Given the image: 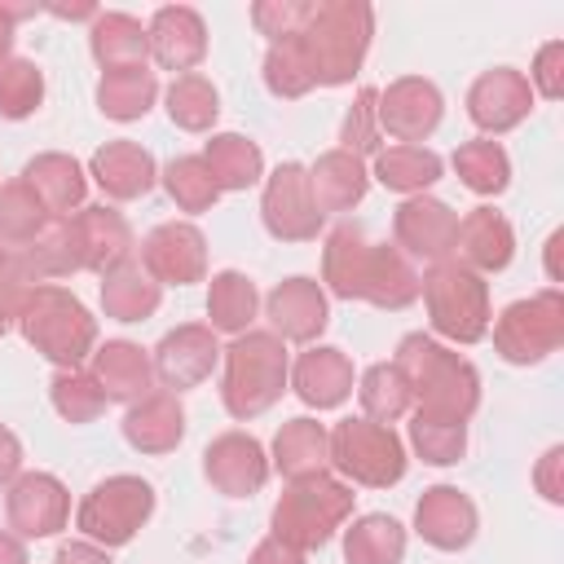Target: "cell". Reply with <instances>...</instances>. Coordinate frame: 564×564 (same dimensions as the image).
<instances>
[{
  "mask_svg": "<svg viewBox=\"0 0 564 564\" xmlns=\"http://www.w3.org/2000/svg\"><path fill=\"white\" fill-rule=\"evenodd\" d=\"M48 220H53V216L40 207V198L31 194L26 181H9V185H0V242H4L9 251L26 247Z\"/></svg>",
  "mask_w": 564,
  "mask_h": 564,
  "instance_id": "cell-40",
  "label": "cell"
},
{
  "mask_svg": "<svg viewBox=\"0 0 564 564\" xmlns=\"http://www.w3.org/2000/svg\"><path fill=\"white\" fill-rule=\"evenodd\" d=\"M366 185H370L366 163H361L357 154H348V150H326V154L308 167V189H313V203H317L322 216H326V212H348V207H357V203L366 198Z\"/></svg>",
  "mask_w": 564,
  "mask_h": 564,
  "instance_id": "cell-30",
  "label": "cell"
},
{
  "mask_svg": "<svg viewBox=\"0 0 564 564\" xmlns=\"http://www.w3.org/2000/svg\"><path fill=\"white\" fill-rule=\"evenodd\" d=\"M22 295H26V286H22V282H13V278H4V282H0V335H4V330L18 322Z\"/></svg>",
  "mask_w": 564,
  "mask_h": 564,
  "instance_id": "cell-54",
  "label": "cell"
},
{
  "mask_svg": "<svg viewBox=\"0 0 564 564\" xmlns=\"http://www.w3.org/2000/svg\"><path fill=\"white\" fill-rule=\"evenodd\" d=\"M405 555V529L392 516H361L352 529H344V560L348 564H401Z\"/></svg>",
  "mask_w": 564,
  "mask_h": 564,
  "instance_id": "cell-38",
  "label": "cell"
},
{
  "mask_svg": "<svg viewBox=\"0 0 564 564\" xmlns=\"http://www.w3.org/2000/svg\"><path fill=\"white\" fill-rule=\"evenodd\" d=\"M18 330L57 370H75L97 344V322L88 317V308L70 291L44 286V282L26 286L22 308H18Z\"/></svg>",
  "mask_w": 564,
  "mask_h": 564,
  "instance_id": "cell-4",
  "label": "cell"
},
{
  "mask_svg": "<svg viewBox=\"0 0 564 564\" xmlns=\"http://www.w3.org/2000/svg\"><path fill=\"white\" fill-rule=\"evenodd\" d=\"M423 304H427V322L436 335L454 339V344H476L489 330V286L480 273L463 269L458 260H441L427 269V278L419 282Z\"/></svg>",
  "mask_w": 564,
  "mask_h": 564,
  "instance_id": "cell-7",
  "label": "cell"
},
{
  "mask_svg": "<svg viewBox=\"0 0 564 564\" xmlns=\"http://www.w3.org/2000/svg\"><path fill=\"white\" fill-rule=\"evenodd\" d=\"M22 181L31 185V194L40 198V207L53 220L70 216V207H79L84 203V189H88V176H84V167L70 154H35L22 167Z\"/></svg>",
  "mask_w": 564,
  "mask_h": 564,
  "instance_id": "cell-29",
  "label": "cell"
},
{
  "mask_svg": "<svg viewBox=\"0 0 564 564\" xmlns=\"http://www.w3.org/2000/svg\"><path fill=\"white\" fill-rule=\"evenodd\" d=\"M379 93L375 88H357V97H352V106H348V115H344V128H339V150H348V154H370V150H379Z\"/></svg>",
  "mask_w": 564,
  "mask_h": 564,
  "instance_id": "cell-49",
  "label": "cell"
},
{
  "mask_svg": "<svg viewBox=\"0 0 564 564\" xmlns=\"http://www.w3.org/2000/svg\"><path fill=\"white\" fill-rule=\"evenodd\" d=\"M260 308V295H256V282L238 269H225L212 278L207 286V317H212V330H225V335H242L251 326Z\"/></svg>",
  "mask_w": 564,
  "mask_h": 564,
  "instance_id": "cell-36",
  "label": "cell"
},
{
  "mask_svg": "<svg viewBox=\"0 0 564 564\" xmlns=\"http://www.w3.org/2000/svg\"><path fill=\"white\" fill-rule=\"evenodd\" d=\"M352 489L335 476H308V480H291L282 489V498L273 502V538L295 546V551H313L326 546L335 538V529L352 516Z\"/></svg>",
  "mask_w": 564,
  "mask_h": 564,
  "instance_id": "cell-6",
  "label": "cell"
},
{
  "mask_svg": "<svg viewBox=\"0 0 564 564\" xmlns=\"http://www.w3.org/2000/svg\"><path fill=\"white\" fill-rule=\"evenodd\" d=\"M264 84H269V93L282 97V101L304 97V93L313 88V75H308V62H304L300 40L269 44V53H264Z\"/></svg>",
  "mask_w": 564,
  "mask_h": 564,
  "instance_id": "cell-47",
  "label": "cell"
},
{
  "mask_svg": "<svg viewBox=\"0 0 564 564\" xmlns=\"http://www.w3.org/2000/svg\"><path fill=\"white\" fill-rule=\"evenodd\" d=\"M53 13H57V18H97L93 4H53Z\"/></svg>",
  "mask_w": 564,
  "mask_h": 564,
  "instance_id": "cell-58",
  "label": "cell"
},
{
  "mask_svg": "<svg viewBox=\"0 0 564 564\" xmlns=\"http://www.w3.org/2000/svg\"><path fill=\"white\" fill-rule=\"evenodd\" d=\"M163 300V286L145 273L141 260H123L119 269L101 273V308L115 322H145Z\"/></svg>",
  "mask_w": 564,
  "mask_h": 564,
  "instance_id": "cell-32",
  "label": "cell"
},
{
  "mask_svg": "<svg viewBox=\"0 0 564 564\" xmlns=\"http://www.w3.org/2000/svg\"><path fill=\"white\" fill-rule=\"evenodd\" d=\"M454 229H458V216L441 198H427V194L405 198L392 216L397 247L405 256H419V260H432V264L454 256Z\"/></svg>",
  "mask_w": 564,
  "mask_h": 564,
  "instance_id": "cell-16",
  "label": "cell"
},
{
  "mask_svg": "<svg viewBox=\"0 0 564 564\" xmlns=\"http://www.w3.org/2000/svg\"><path fill=\"white\" fill-rule=\"evenodd\" d=\"M286 348L273 330H242L229 348H225V383H220V401L234 419H256L264 414L282 388H286Z\"/></svg>",
  "mask_w": 564,
  "mask_h": 564,
  "instance_id": "cell-5",
  "label": "cell"
},
{
  "mask_svg": "<svg viewBox=\"0 0 564 564\" xmlns=\"http://www.w3.org/2000/svg\"><path fill=\"white\" fill-rule=\"evenodd\" d=\"M4 278H13V251L0 242V282H4ZM13 282H18V278H13ZM22 286H26V282H22Z\"/></svg>",
  "mask_w": 564,
  "mask_h": 564,
  "instance_id": "cell-59",
  "label": "cell"
},
{
  "mask_svg": "<svg viewBox=\"0 0 564 564\" xmlns=\"http://www.w3.org/2000/svg\"><path fill=\"white\" fill-rule=\"evenodd\" d=\"M0 564H26L22 538H13V533H4V529H0Z\"/></svg>",
  "mask_w": 564,
  "mask_h": 564,
  "instance_id": "cell-57",
  "label": "cell"
},
{
  "mask_svg": "<svg viewBox=\"0 0 564 564\" xmlns=\"http://www.w3.org/2000/svg\"><path fill=\"white\" fill-rule=\"evenodd\" d=\"M375 35V9L366 0H326L313 9V18L304 22V31L295 35L313 75V88H339L348 84L370 48Z\"/></svg>",
  "mask_w": 564,
  "mask_h": 564,
  "instance_id": "cell-3",
  "label": "cell"
},
{
  "mask_svg": "<svg viewBox=\"0 0 564 564\" xmlns=\"http://www.w3.org/2000/svg\"><path fill=\"white\" fill-rule=\"evenodd\" d=\"M264 313L273 322V335L278 339H295V344H308L326 330L330 313H326V291L313 282V278H286L269 291L264 300Z\"/></svg>",
  "mask_w": 564,
  "mask_h": 564,
  "instance_id": "cell-22",
  "label": "cell"
},
{
  "mask_svg": "<svg viewBox=\"0 0 564 564\" xmlns=\"http://www.w3.org/2000/svg\"><path fill=\"white\" fill-rule=\"evenodd\" d=\"M203 163H207V172H212V181H216L220 194H225V189H247V185H256L260 172H264L260 145L247 141L242 132H216V137L207 141V150H203Z\"/></svg>",
  "mask_w": 564,
  "mask_h": 564,
  "instance_id": "cell-34",
  "label": "cell"
},
{
  "mask_svg": "<svg viewBox=\"0 0 564 564\" xmlns=\"http://www.w3.org/2000/svg\"><path fill=\"white\" fill-rule=\"evenodd\" d=\"M564 344V295L538 291L529 300H516L494 322V348L511 366H533L551 357Z\"/></svg>",
  "mask_w": 564,
  "mask_h": 564,
  "instance_id": "cell-10",
  "label": "cell"
},
{
  "mask_svg": "<svg viewBox=\"0 0 564 564\" xmlns=\"http://www.w3.org/2000/svg\"><path fill=\"white\" fill-rule=\"evenodd\" d=\"M564 449L560 445H551L542 458H538V467H533V485H538V494L546 498V502H564Z\"/></svg>",
  "mask_w": 564,
  "mask_h": 564,
  "instance_id": "cell-51",
  "label": "cell"
},
{
  "mask_svg": "<svg viewBox=\"0 0 564 564\" xmlns=\"http://www.w3.org/2000/svg\"><path fill=\"white\" fill-rule=\"evenodd\" d=\"M330 463V432L317 419H286L273 436V467L286 480L322 476Z\"/></svg>",
  "mask_w": 564,
  "mask_h": 564,
  "instance_id": "cell-31",
  "label": "cell"
},
{
  "mask_svg": "<svg viewBox=\"0 0 564 564\" xmlns=\"http://www.w3.org/2000/svg\"><path fill=\"white\" fill-rule=\"evenodd\" d=\"M40 4H4L0 0V62L9 57V48H13V22L18 18H31Z\"/></svg>",
  "mask_w": 564,
  "mask_h": 564,
  "instance_id": "cell-56",
  "label": "cell"
},
{
  "mask_svg": "<svg viewBox=\"0 0 564 564\" xmlns=\"http://www.w3.org/2000/svg\"><path fill=\"white\" fill-rule=\"evenodd\" d=\"M330 467L366 489H388L405 476V445L388 423L339 419L330 432Z\"/></svg>",
  "mask_w": 564,
  "mask_h": 564,
  "instance_id": "cell-8",
  "label": "cell"
},
{
  "mask_svg": "<svg viewBox=\"0 0 564 564\" xmlns=\"http://www.w3.org/2000/svg\"><path fill=\"white\" fill-rule=\"evenodd\" d=\"M379 132H392L397 141L414 145V141H427L445 115V101L436 93L432 79H419V75H405L397 84H388V93H379Z\"/></svg>",
  "mask_w": 564,
  "mask_h": 564,
  "instance_id": "cell-14",
  "label": "cell"
},
{
  "mask_svg": "<svg viewBox=\"0 0 564 564\" xmlns=\"http://www.w3.org/2000/svg\"><path fill=\"white\" fill-rule=\"evenodd\" d=\"M79 269H84V260H79L70 216L48 220L26 247L13 251V278L26 282V286H40L44 278H66V273H79Z\"/></svg>",
  "mask_w": 564,
  "mask_h": 564,
  "instance_id": "cell-24",
  "label": "cell"
},
{
  "mask_svg": "<svg viewBox=\"0 0 564 564\" xmlns=\"http://www.w3.org/2000/svg\"><path fill=\"white\" fill-rule=\"evenodd\" d=\"M247 564H304V551H295V546H286V542H278L273 533L251 551V560Z\"/></svg>",
  "mask_w": 564,
  "mask_h": 564,
  "instance_id": "cell-52",
  "label": "cell"
},
{
  "mask_svg": "<svg viewBox=\"0 0 564 564\" xmlns=\"http://www.w3.org/2000/svg\"><path fill=\"white\" fill-rule=\"evenodd\" d=\"M154 511V489L141 476H106L93 485L75 511V524L97 546H123Z\"/></svg>",
  "mask_w": 564,
  "mask_h": 564,
  "instance_id": "cell-9",
  "label": "cell"
},
{
  "mask_svg": "<svg viewBox=\"0 0 564 564\" xmlns=\"http://www.w3.org/2000/svg\"><path fill=\"white\" fill-rule=\"evenodd\" d=\"M375 176H379V185L414 198L441 176V154L427 145H388L375 154Z\"/></svg>",
  "mask_w": 564,
  "mask_h": 564,
  "instance_id": "cell-37",
  "label": "cell"
},
{
  "mask_svg": "<svg viewBox=\"0 0 564 564\" xmlns=\"http://www.w3.org/2000/svg\"><path fill=\"white\" fill-rule=\"evenodd\" d=\"M313 9H317V0H260V4H251V22L260 35H269V44H282L304 31Z\"/></svg>",
  "mask_w": 564,
  "mask_h": 564,
  "instance_id": "cell-48",
  "label": "cell"
},
{
  "mask_svg": "<svg viewBox=\"0 0 564 564\" xmlns=\"http://www.w3.org/2000/svg\"><path fill=\"white\" fill-rule=\"evenodd\" d=\"M141 264L145 273L163 286H189L203 282L207 273V238L198 234V225L189 220H163L145 234L141 242Z\"/></svg>",
  "mask_w": 564,
  "mask_h": 564,
  "instance_id": "cell-13",
  "label": "cell"
},
{
  "mask_svg": "<svg viewBox=\"0 0 564 564\" xmlns=\"http://www.w3.org/2000/svg\"><path fill=\"white\" fill-rule=\"evenodd\" d=\"M145 40H150V57L163 70L194 75V66L207 57V26H203V18L189 4H163L150 18Z\"/></svg>",
  "mask_w": 564,
  "mask_h": 564,
  "instance_id": "cell-19",
  "label": "cell"
},
{
  "mask_svg": "<svg viewBox=\"0 0 564 564\" xmlns=\"http://www.w3.org/2000/svg\"><path fill=\"white\" fill-rule=\"evenodd\" d=\"M44 101V75L31 57L0 62V119H26Z\"/></svg>",
  "mask_w": 564,
  "mask_h": 564,
  "instance_id": "cell-45",
  "label": "cell"
},
{
  "mask_svg": "<svg viewBox=\"0 0 564 564\" xmlns=\"http://www.w3.org/2000/svg\"><path fill=\"white\" fill-rule=\"evenodd\" d=\"M511 256H516V234H511L507 216H498L494 207H476L458 220L449 260H458L471 273H498L511 264Z\"/></svg>",
  "mask_w": 564,
  "mask_h": 564,
  "instance_id": "cell-21",
  "label": "cell"
},
{
  "mask_svg": "<svg viewBox=\"0 0 564 564\" xmlns=\"http://www.w3.org/2000/svg\"><path fill=\"white\" fill-rule=\"evenodd\" d=\"M529 79H533L529 88H538L546 101H560V93H564V40H551L538 48Z\"/></svg>",
  "mask_w": 564,
  "mask_h": 564,
  "instance_id": "cell-50",
  "label": "cell"
},
{
  "mask_svg": "<svg viewBox=\"0 0 564 564\" xmlns=\"http://www.w3.org/2000/svg\"><path fill=\"white\" fill-rule=\"evenodd\" d=\"M88 48H93V57H97L101 70L145 66V57H150L145 26L132 13H97L93 18V31H88Z\"/></svg>",
  "mask_w": 564,
  "mask_h": 564,
  "instance_id": "cell-33",
  "label": "cell"
},
{
  "mask_svg": "<svg viewBox=\"0 0 564 564\" xmlns=\"http://www.w3.org/2000/svg\"><path fill=\"white\" fill-rule=\"evenodd\" d=\"M203 471L225 498H251L269 480L264 445L247 432H225L203 449Z\"/></svg>",
  "mask_w": 564,
  "mask_h": 564,
  "instance_id": "cell-17",
  "label": "cell"
},
{
  "mask_svg": "<svg viewBox=\"0 0 564 564\" xmlns=\"http://www.w3.org/2000/svg\"><path fill=\"white\" fill-rule=\"evenodd\" d=\"M53 410L66 423H93L106 410V392L97 388V379L88 370H57L53 375Z\"/></svg>",
  "mask_w": 564,
  "mask_h": 564,
  "instance_id": "cell-46",
  "label": "cell"
},
{
  "mask_svg": "<svg viewBox=\"0 0 564 564\" xmlns=\"http://www.w3.org/2000/svg\"><path fill=\"white\" fill-rule=\"evenodd\" d=\"M414 529L436 551H463L476 538V502L458 485H432L414 502Z\"/></svg>",
  "mask_w": 564,
  "mask_h": 564,
  "instance_id": "cell-18",
  "label": "cell"
},
{
  "mask_svg": "<svg viewBox=\"0 0 564 564\" xmlns=\"http://www.w3.org/2000/svg\"><path fill=\"white\" fill-rule=\"evenodd\" d=\"M18 467H22V445H18V436L0 423V485H9V480L18 476Z\"/></svg>",
  "mask_w": 564,
  "mask_h": 564,
  "instance_id": "cell-55",
  "label": "cell"
},
{
  "mask_svg": "<svg viewBox=\"0 0 564 564\" xmlns=\"http://www.w3.org/2000/svg\"><path fill=\"white\" fill-rule=\"evenodd\" d=\"M88 172H93V181L106 189V198H119V203L150 194L154 181H159L154 154H150L145 145H137V141H106V145L93 154Z\"/></svg>",
  "mask_w": 564,
  "mask_h": 564,
  "instance_id": "cell-25",
  "label": "cell"
},
{
  "mask_svg": "<svg viewBox=\"0 0 564 564\" xmlns=\"http://www.w3.org/2000/svg\"><path fill=\"white\" fill-rule=\"evenodd\" d=\"M454 172L471 194H502L511 181V159L498 141H463L454 150Z\"/></svg>",
  "mask_w": 564,
  "mask_h": 564,
  "instance_id": "cell-39",
  "label": "cell"
},
{
  "mask_svg": "<svg viewBox=\"0 0 564 564\" xmlns=\"http://www.w3.org/2000/svg\"><path fill=\"white\" fill-rule=\"evenodd\" d=\"M529 110H533V88L511 66H494L467 88V115L480 132H494V137L511 132L516 123H524Z\"/></svg>",
  "mask_w": 564,
  "mask_h": 564,
  "instance_id": "cell-15",
  "label": "cell"
},
{
  "mask_svg": "<svg viewBox=\"0 0 564 564\" xmlns=\"http://www.w3.org/2000/svg\"><path fill=\"white\" fill-rule=\"evenodd\" d=\"M53 564H110V555L97 542H66V546H57Z\"/></svg>",
  "mask_w": 564,
  "mask_h": 564,
  "instance_id": "cell-53",
  "label": "cell"
},
{
  "mask_svg": "<svg viewBox=\"0 0 564 564\" xmlns=\"http://www.w3.org/2000/svg\"><path fill=\"white\" fill-rule=\"evenodd\" d=\"M392 366L401 370L410 397H419V414L432 419H458L467 423L480 405V375L467 357L449 352L445 344H436L432 335L414 330L397 344Z\"/></svg>",
  "mask_w": 564,
  "mask_h": 564,
  "instance_id": "cell-2",
  "label": "cell"
},
{
  "mask_svg": "<svg viewBox=\"0 0 564 564\" xmlns=\"http://www.w3.org/2000/svg\"><path fill=\"white\" fill-rule=\"evenodd\" d=\"M159 97V79L154 70L145 66H128V70H106L101 84H97V106L106 119H119V123H132L141 115H150Z\"/></svg>",
  "mask_w": 564,
  "mask_h": 564,
  "instance_id": "cell-35",
  "label": "cell"
},
{
  "mask_svg": "<svg viewBox=\"0 0 564 564\" xmlns=\"http://www.w3.org/2000/svg\"><path fill=\"white\" fill-rule=\"evenodd\" d=\"M357 397H361V410H366V419H375V423H397L405 410H410V388H405V379H401V370L392 366V361H379V366H370L361 379H357Z\"/></svg>",
  "mask_w": 564,
  "mask_h": 564,
  "instance_id": "cell-42",
  "label": "cell"
},
{
  "mask_svg": "<svg viewBox=\"0 0 564 564\" xmlns=\"http://www.w3.org/2000/svg\"><path fill=\"white\" fill-rule=\"evenodd\" d=\"M410 445H414V454L423 463L449 467L467 449V423H458V419H432V414H419L414 410V419H410Z\"/></svg>",
  "mask_w": 564,
  "mask_h": 564,
  "instance_id": "cell-43",
  "label": "cell"
},
{
  "mask_svg": "<svg viewBox=\"0 0 564 564\" xmlns=\"http://www.w3.org/2000/svg\"><path fill=\"white\" fill-rule=\"evenodd\" d=\"M220 115V97L203 75H176L167 88V119L185 132H207Z\"/></svg>",
  "mask_w": 564,
  "mask_h": 564,
  "instance_id": "cell-41",
  "label": "cell"
},
{
  "mask_svg": "<svg viewBox=\"0 0 564 564\" xmlns=\"http://www.w3.org/2000/svg\"><path fill=\"white\" fill-rule=\"evenodd\" d=\"M260 216H264V229L278 238V242H308L317 238L322 229V212L313 203V189H308V167L300 163H282L269 185H264V198H260Z\"/></svg>",
  "mask_w": 564,
  "mask_h": 564,
  "instance_id": "cell-11",
  "label": "cell"
},
{
  "mask_svg": "<svg viewBox=\"0 0 564 564\" xmlns=\"http://www.w3.org/2000/svg\"><path fill=\"white\" fill-rule=\"evenodd\" d=\"M185 436V410L176 392H145L123 414V441L141 454H167Z\"/></svg>",
  "mask_w": 564,
  "mask_h": 564,
  "instance_id": "cell-26",
  "label": "cell"
},
{
  "mask_svg": "<svg viewBox=\"0 0 564 564\" xmlns=\"http://www.w3.org/2000/svg\"><path fill=\"white\" fill-rule=\"evenodd\" d=\"M291 388L313 410H335L352 392V361L339 348H308L291 370Z\"/></svg>",
  "mask_w": 564,
  "mask_h": 564,
  "instance_id": "cell-28",
  "label": "cell"
},
{
  "mask_svg": "<svg viewBox=\"0 0 564 564\" xmlns=\"http://www.w3.org/2000/svg\"><path fill=\"white\" fill-rule=\"evenodd\" d=\"M216 357H220L216 330L189 322V326H176V330H167V335L159 339V348H154V375H159L167 388H176V392H181V388H198V383L212 375Z\"/></svg>",
  "mask_w": 564,
  "mask_h": 564,
  "instance_id": "cell-20",
  "label": "cell"
},
{
  "mask_svg": "<svg viewBox=\"0 0 564 564\" xmlns=\"http://www.w3.org/2000/svg\"><path fill=\"white\" fill-rule=\"evenodd\" d=\"M163 189H167V198H172L181 212H207V207L220 198V189H216V181H212L203 154H181V159H172V163L163 167Z\"/></svg>",
  "mask_w": 564,
  "mask_h": 564,
  "instance_id": "cell-44",
  "label": "cell"
},
{
  "mask_svg": "<svg viewBox=\"0 0 564 564\" xmlns=\"http://www.w3.org/2000/svg\"><path fill=\"white\" fill-rule=\"evenodd\" d=\"M93 379L106 392V401H141L154 383V361L132 339H106L93 352Z\"/></svg>",
  "mask_w": 564,
  "mask_h": 564,
  "instance_id": "cell-27",
  "label": "cell"
},
{
  "mask_svg": "<svg viewBox=\"0 0 564 564\" xmlns=\"http://www.w3.org/2000/svg\"><path fill=\"white\" fill-rule=\"evenodd\" d=\"M70 225H75V242H79L84 269L110 273V269H119L123 260H132V229H128V220H123L115 207H106V203L79 207V212L70 216Z\"/></svg>",
  "mask_w": 564,
  "mask_h": 564,
  "instance_id": "cell-23",
  "label": "cell"
},
{
  "mask_svg": "<svg viewBox=\"0 0 564 564\" xmlns=\"http://www.w3.org/2000/svg\"><path fill=\"white\" fill-rule=\"evenodd\" d=\"M4 516L13 538H53L70 516V494L48 471H18L4 494Z\"/></svg>",
  "mask_w": 564,
  "mask_h": 564,
  "instance_id": "cell-12",
  "label": "cell"
},
{
  "mask_svg": "<svg viewBox=\"0 0 564 564\" xmlns=\"http://www.w3.org/2000/svg\"><path fill=\"white\" fill-rule=\"evenodd\" d=\"M322 282L339 300H366L375 308H405L419 300V273L397 242H370L361 225H335L322 247Z\"/></svg>",
  "mask_w": 564,
  "mask_h": 564,
  "instance_id": "cell-1",
  "label": "cell"
}]
</instances>
